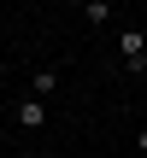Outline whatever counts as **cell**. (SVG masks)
Segmentation results:
<instances>
[{"label":"cell","mask_w":147,"mask_h":158,"mask_svg":"<svg viewBox=\"0 0 147 158\" xmlns=\"http://www.w3.org/2000/svg\"><path fill=\"white\" fill-rule=\"evenodd\" d=\"M12 123H18L24 135H41V129H47V100L24 94V100H18V111H12Z\"/></svg>","instance_id":"1"},{"label":"cell","mask_w":147,"mask_h":158,"mask_svg":"<svg viewBox=\"0 0 147 158\" xmlns=\"http://www.w3.org/2000/svg\"><path fill=\"white\" fill-rule=\"evenodd\" d=\"M118 59H124L130 76H141V70H147V41H141V29H124V35H118Z\"/></svg>","instance_id":"2"},{"label":"cell","mask_w":147,"mask_h":158,"mask_svg":"<svg viewBox=\"0 0 147 158\" xmlns=\"http://www.w3.org/2000/svg\"><path fill=\"white\" fill-rule=\"evenodd\" d=\"M29 94H35V100H53V94H59V70H53V64H35V70H29Z\"/></svg>","instance_id":"3"},{"label":"cell","mask_w":147,"mask_h":158,"mask_svg":"<svg viewBox=\"0 0 147 158\" xmlns=\"http://www.w3.org/2000/svg\"><path fill=\"white\" fill-rule=\"evenodd\" d=\"M82 18H88V23H106V18H112V0H88Z\"/></svg>","instance_id":"4"},{"label":"cell","mask_w":147,"mask_h":158,"mask_svg":"<svg viewBox=\"0 0 147 158\" xmlns=\"http://www.w3.org/2000/svg\"><path fill=\"white\" fill-rule=\"evenodd\" d=\"M136 152H147V129H141V135H136Z\"/></svg>","instance_id":"5"},{"label":"cell","mask_w":147,"mask_h":158,"mask_svg":"<svg viewBox=\"0 0 147 158\" xmlns=\"http://www.w3.org/2000/svg\"><path fill=\"white\" fill-rule=\"evenodd\" d=\"M35 158H65V152H35Z\"/></svg>","instance_id":"6"},{"label":"cell","mask_w":147,"mask_h":158,"mask_svg":"<svg viewBox=\"0 0 147 158\" xmlns=\"http://www.w3.org/2000/svg\"><path fill=\"white\" fill-rule=\"evenodd\" d=\"M71 6H88V0H71Z\"/></svg>","instance_id":"7"}]
</instances>
